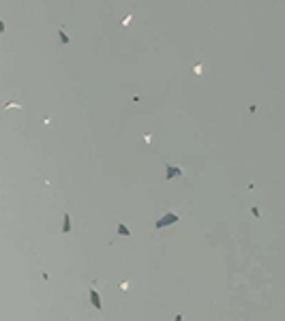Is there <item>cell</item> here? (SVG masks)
Returning <instances> with one entry per match:
<instances>
[{
	"mask_svg": "<svg viewBox=\"0 0 285 321\" xmlns=\"http://www.w3.org/2000/svg\"><path fill=\"white\" fill-rule=\"evenodd\" d=\"M180 218H178V214H165V216H161L159 221H157V229H163V227H170V225H174V223H178Z\"/></svg>",
	"mask_w": 285,
	"mask_h": 321,
	"instance_id": "obj_1",
	"label": "cell"
},
{
	"mask_svg": "<svg viewBox=\"0 0 285 321\" xmlns=\"http://www.w3.org/2000/svg\"><path fill=\"white\" fill-rule=\"evenodd\" d=\"M178 176H182V169L180 167H174V165H165V178L167 180H174Z\"/></svg>",
	"mask_w": 285,
	"mask_h": 321,
	"instance_id": "obj_2",
	"label": "cell"
},
{
	"mask_svg": "<svg viewBox=\"0 0 285 321\" xmlns=\"http://www.w3.org/2000/svg\"><path fill=\"white\" fill-rule=\"evenodd\" d=\"M90 302H92V306H95L97 311L103 308V304H101V296H99V291H97L95 287H90Z\"/></svg>",
	"mask_w": 285,
	"mask_h": 321,
	"instance_id": "obj_3",
	"label": "cell"
},
{
	"mask_svg": "<svg viewBox=\"0 0 285 321\" xmlns=\"http://www.w3.org/2000/svg\"><path fill=\"white\" fill-rule=\"evenodd\" d=\"M71 231V214L64 212L62 214V233H69Z\"/></svg>",
	"mask_w": 285,
	"mask_h": 321,
	"instance_id": "obj_4",
	"label": "cell"
},
{
	"mask_svg": "<svg viewBox=\"0 0 285 321\" xmlns=\"http://www.w3.org/2000/svg\"><path fill=\"white\" fill-rule=\"evenodd\" d=\"M116 229H118V233H120V236H124V238H129V236H131V229H129L127 225H122V223H120L118 227H116Z\"/></svg>",
	"mask_w": 285,
	"mask_h": 321,
	"instance_id": "obj_5",
	"label": "cell"
},
{
	"mask_svg": "<svg viewBox=\"0 0 285 321\" xmlns=\"http://www.w3.org/2000/svg\"><path fill=\"white\" fill-rule=\"evenodd\" d=\"M58 36H60V41H62V43H64V45H67V43H69V41H71V39H69V36H67V32H64V30H62V28H60V32H58Z\"/></svg>",
	"mask_w": 285,
	"mask_h": 321,
	"instance_id": "obj_6",
	"label": "cell"
},
{
	"mask_svg": "<svg viewBox=\"0 0 285 321\" xmlns=\"http://www.w3.org/2000/svg\"><path fill=\"white\" fill-rule=\"evenodd\" d=\"M4 107L7 109H24V105H19V103H7Z\"/></svg>",
	"mask_w": 285,
	"mask_h": 321,
	"instance_id": "obj_7",
	"label": "cell"
},
{
	"mask_svg": "<svg viewBox=\"0 0 285 321\" xmlns=\"http://www.w3.org/2000/svg\"><path fill=\"white\" fill-rule=\"evenodd\" d=\"M202 71H204L202 64H195V66H193V73H195V75H202Z\"/></svg>",
	"mask_w": 285,
	"mask_h": 321,
	"instance_id": "obj_8",
	"label": "cell"
},
{
	"mask_svg": "<svg viewBox=\"0 0 285 321\" xmlns=\"http://www.w3.org/2000/svg\"><path fill=\"white\" fill-rule=\"evenodd\" d=\"M131 22H133V17H131V15H127V17H124V22H122V26H129Z\"/></svg>",
	"mask_w": 285,
	"mask_h": 321,
	"instance_id": "obj_9",
	"label": "cell"
},
{
	"mask_svg": "<svg viewBox=\"0 0 285 321\" xmlns=\"http://www.w3.org/2000/svg\"><path fill=\"white\" fill-rule=\"evenodd\" d=\"M2 32H4V22L0 19V34H2Z\"/></svg>",
	"mask_w": 285,
	"mask_h": 321,
	"instance_id": "obj_10",
	"label": "cell"
}]
</instances>
